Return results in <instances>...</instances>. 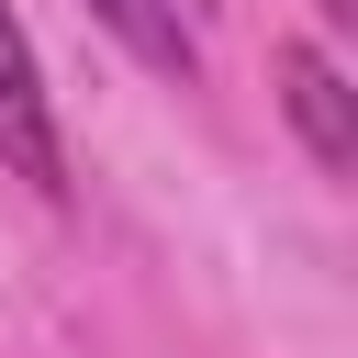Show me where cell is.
<instances>
[{
	"label": "cell",
	"instance_id": "cell-1",
	"mask_svg": "<svg viewBox=\"0 0 358 358\" xmlns=\"http://www.w3.org/2000/svg\"><path fill=\"white\" fill-rule=\"evenodd\" d=\"M0 168H11V179H34L45 201H67V134H56L45 56H34V34L11 22V0H0Z\"/></svg>",
	"mask_w": 358,
	"mask_h": 358
},
{
	"label": "cell",
	"instance_id": "cell-2",
	"mask_svg": "<svg viewBox=\"0 0 358 358\" xmlns=\"http://www.w3.org/2000/svg\"><path fill=\"white\" fill-rule=\"evenodd\" d=\"M280 112H291V134L313 145L324 179L358 168V90H347V67L324 45H280Z\"/></svg>",
	"mask_w": 358,
	"mask_h": 358
},
{
	"label": "cell",
	"instance_id": "cell-3",
	"mask_svg": "<svg viewBox=\"0 0 358 358\" xmlns=\"http://www.w3.org/2000/svg\"><path fill=\"white\" fill-rule=\"evenodd\" d=\"M90 11H101L145 67H168V78H190V67H201V34H190V11H179V0H90Z\"/></svg>",
	"mask_w": 358,
	"mask_h": 358
},
{
	"label": "cell",
	"instance_id": "cell-4",
	"mask_svg": "<svg viewBox=\"0 0 358 358\" xmlns=\"http://www.w3.org/2000/svg\"><path fill=\"white\" fill-rule=\"evenodd\" d=\"M313 11H324V22H358V0H313Z\"/></svg>",
	"mask_w": 358,
	"mask_h": 358
}]
</instances>
